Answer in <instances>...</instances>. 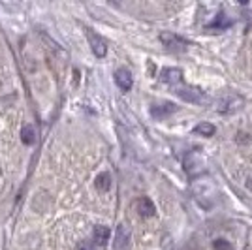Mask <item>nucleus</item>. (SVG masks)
Here are the masks:
<instances>
[{
    "mask_svg": "<svg viewBox=\"0 0 252 250\" xmlns=\"http://www.w3.org/2000/svg\"><path fill=\"white\" fill-rule=\"evenodd\" d=\"M160 42L164 44V47L173 51V53H183L188 47V42L184 38H181V36L173 34V32H162L160 34Z\"/></svg>",
    "mask_w": 252,
    "mask_h": 250,
    "instance_id": "nucleus-1",
    "label": "nucleus"
},
{
    "mask_svg": "<svg viewBox=\"0 0 252 250\" xmlns=\"http://www.w3.org/2000/svg\"><path fill=\"white\" fill-rule=\"evenodd\" d=\"M173 92L179 98H183L184 102H190V104H204L205 98H207L200 89L190 87V85H183L181 89H173Z\"/></svg>",
    "mask_w": 252,
    "mask_h": 250,
    "instance_id": "nucleus-2",
    "label": "nucleus"
},
{
    "mask_svg": "<svg viewBox=\"0 0 252 250\" xmlns=\"http://www.w3.org/2000/svg\"><path fill=\"white\" fill-rule=\"evenodd\" d=\"M87 38H89V44H91L92 53L96 55L98 59H104V57H106V53H108V45H106V42H104L96 32H92V30H87Z\"/></svg>",
    "mask_w": 252,
    "mask_h": 250,
    "instance_id": "nucleus-3",
    "label": "nucleus"
},
{
    "mask_svg": "<svg viewBox=\"0 0 252 250\" xmlns=\"http://www.w3.org/2000/svg\"><path fill=\"white\" fill-rule=\"evenodd\" d=\"M160 81L175 89L177 85H183V71L179 68H164L160 73Z\"/></svg>",
    "mask_w": 252,
    "mask_h": 250,
    "instance_id": "nucleus-4",
    "label": "nucleus"
},
{
    "mask_svg": "<svg viewBox=\"0 0 252 250\" xmlns=\"http://www.w3.org/2000/svg\"><path fill=\"white\" fill-rule=\"evenodd\" d=\"M113 250H130V233L124 226H119L115 231V241H113Z\"/></svg>",
    "mask_w": 252,
    "mask_h": 250,
    "instance_id": "nucleus-5",
    "label": "nucleus"
},
{
    "mask_svg": "<svg viewBox=\"0 0 252 250\" xmlns=\"http://www.w3.org/2000/svg\"><path fill=\"white\" fill-rule=\"evenodd\" d=\"M173 111H177V107H175V104H171V102H160V104H153L151 106V115L155 119H164V117L171 115Z\"/></svg>",
    "mask_w": 252,
    "mask_h": 250,
    "instance_id": "nucleus-6",
    "label": "nucleus"
},
{
    "mask_svg": "<svg viewBox=\"0 0 252 250\" xmlns=\"http://www.w3.org/2000/svg\"><path fill=\"white\" fill-rule=\"evenodd\" d=\"M115 83L119 85L120 91H130L134 85V77L130 70H126V68H119V70L115 71Z\"/></svg>",
    "mask_w": 252,
    "mask_h": 250,
    "instance_id": "nucleus-7",
    "label": "nucleus"
},
{
    "mask_svg": "<svg viewBox=\"0 0 252 250\" xmlns=\"http://www.w3.org/2000/svg\"><path fill=\"white\" fill-rule=\"evenodd\" d=\"M136 209H137L139 216H143V218H151V216H155L156 213L155 203L151 202L149 198H139V200L136 202Z\"/></svg>",
    "mask_w": 252,
    "mask_h": 250,
    "instance_id": "nucleus-8",
    "label": "nucleus"
},
{
    "mask_svg": "<svg viewBox=\"0 0 252 250\" xmlns=\"http://www.w3.org/2000/svg\"><path fill=\"white\" fill-rule=\"evenodd\" d=\"M92 233H94V241H96V245H106V243L109 241V235H111L109 227H106V226H94Z\"/></svg>",
    "mask_w": 252,
    "mask_h": 250,
    "instance_id": "nucleus-9",
    "label": "nucleus"
},
{
    "mask_svg": "<svg viewBox=\"0 0 252 250\" xmlns=\"http://www.w3.org/2000/svg\"><path fill=\"white\" fill-rule=\"evenodd\" d=\"M21 141H23L24 145H32V143L36 141V130H34L30 124L23 126V130H21Z\"/></svg>",
    "mask_w": 252,
    "mask_h": 250,
    "instance_id": "nucleus-10",
    "label": "nucleus"
},
{
    "mask_svg": "<svg viewBox=\"0 0 252 250\" xmlns=\"http://www.w3.org/2000/svg\"><path fill=\"white\" fill-rule=\"evenodd\" d=\"M96 190L100 192H108L111 188V175L109 173H100L96 177Z\"/></svg>",
    "mask_w": 252,
    "mask_h": 250,
    "instance_id": "nucleus-11",
    "label": "nucleus"
},
{
    "mask_svg": "<svg viewBox=\"0 0 252 250\" xmlns=\"http://www.w3.org/2000/svg\"><path fill=\"white\" fill-rule=\"evenodd\" d=\"M196 134H200V136H205V137H211V136H215V124H211V122H200L196 128H194Z\"/></svg>",
    "mask_w": 252,
    "mask_h": 250,
    "instance_id": "nucleus-12",
    "label": "nucleus"
},
{
    "mask_svg": "<svg viewBox=\"0 0 252 250\" xmlns=\"http://www.w3.org/2000/svg\"><path fill=\"white\" fill-rule=\"evenodd\" d=\"M229 24H231V19L226 17V13L220 12L216 15V19L213 23H209V28H228Z\"/></svg>",
    "mask_w": 252,
    "mask_h": 250,
    "instance_id": "nucleus-13",
    "label": "nucleus"
},
{
    "mask_svg": "<svg viewBox=\"0 0 252 250\" xmlns=\"http://www.w3.org/2000/svg\"><path fill=\"white\" fill-rule=\"evenodd\" d=\"M213 247H215V250H233V247L229 245L226 239H216L213 243Z\"/></svg>",
    "mask_w": 252,
    "mask_h": 250,
    "instance_id": "nucleus-14",
    "label": "nucleus"
},
{
    "mask_svg": "<svg viewBox=\"0 0 252 250\" xmlns=\"http://www.w3.org/2000/svg\"><path fill=\"white\" fill-rule=\"evenodd\" d=\"M77 250H96V245L92 243V241H81V243H77Z\"/></svg>",
    "mask_w": 252,
    "mask_h": 250,
    "instance_id": "nucleus-15",
    "label": "nucleus"
},
{
    "mask_svg": "<svg viewBox=\"0 0 252 250\" xmlns=\"http://www.w3.org/2000/svg\"><path fill=\"white\" fill-rule=\"evenodd\" d=\"M237 2H239V4H243V6H245V4H249V2H251V0H237Z\"/></svg>",
    "mask_w": 252,
    "mask_h": 250,
    "instance_id": "nucleus-16",
    "label": "nucleus"
}]
</instances>
